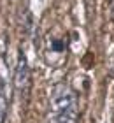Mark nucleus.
Instances as JSON below:
<instances>
[{
	"instance_id": "obj_1",
	"label": "nucleus",
	"mask_w": 114,
	"mask_h": 123,
	"mask_svg": "<svg viewBox=\"0 0 114 123\" xmlns=\"http://www.w3.org/2000/svg\"><path fill=\"white\" fill-rule=\"evenodd\" d=\"M49 123H79V97L68 83H56L51 90Z\"/></svg>"
},
{
	"instance_id": "obj_2",
	"label": "nucleus",
	"mask_w": 114,
	"mask_h": 123,
	"mask_svg": "<svg viewBox=\"0 0 114 123\" xmlns=\"http://www.w3.org/2000/svg\"><path fill=\"white\" fill-rule=\"evenodd\" d=\"M12 88L18 95L19 102L26 104L32 93V69L23 49L18 51V60H16L14 76H12Z\"/></svg>"
},
{
	"instance_id": "obj_3",
	"label": "nucleus",
	"mask_w": 114,
	"mask_h": 123,
	"mask_svg": "<svg viewBox=\"0 0 114 123\" xmlns=\"http://www.w3.org/2000/svg\"><path fill=\"white\" fill-rule=\"evenodd\" d=\"M68 35L67 33H49L44 44V60L48 65H63L68 55Z\"/></svg>"
},
{
	"instance_id": "obj_4",
	"label": "nucleus",
	"mask_w": 114,
	"mask_h": 123,
	"mask_svg": "<svg viewBox=\"0 0 114 123\" xmlns=\"http://www.w3.org/2000/svg\"><path fill=\"white\" fill-rule=\"evenodd\" d=\"M9 74H7V65L4 62V56L0 55V123H4L7 118L9 111Z\"/></svg>"
},
{
	"instance_id": "obj_5",
	"label": "nucleus",
	"mask_w": 114,
	"mask_h": 123,
	"mask_svg": "<svg viewBox=\"0 0 114 123\" xmlns=\"http://www.w3.org/2000/svg\"><path fill=\"white\" fill-rule=\"evenodd\" d=\"M109 4H111V12H112V19H114V0H109Z\"/></svg>"
}]
</instances>
